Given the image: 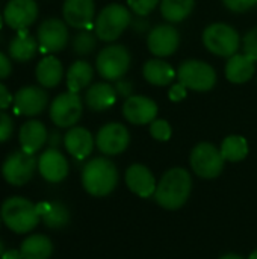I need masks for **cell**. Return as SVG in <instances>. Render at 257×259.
I'll use <instances>...</instances> for the list:
<instances>
[{
    "instance_id": "6da1fadb",
    "label": "cell",
    "mask_w": 257,
    "mask_h": 259,
    "mask_svg": "<svg viewBox=\"0 0 257 259\" xmlns=\"http://www.w3.org/2000/svg\"><path fill=\"white\" fill-rule=\"evenodd\" d=\"M191 190H192L191 175L182 167H174L168 170L159 181L155 193V200L162 208L176 211L188 202L191 196Z\"/></svg>"
},
{
    "instance_id": "7a4b0ae2",
    "label": "cell",
    "mask_w": 257,
    "mask_h": 259,
    "mask_svg": "<svg viewBox=\"0 0 257 259\" xmlns=\"http://www.w3.org/2000/svg\"><path fill=\"white\" fill-rule=\"evenodd\" d=\"M82 185L91 196L105 197L118 185V170L108 158H94L82 170Z\"/></svg>"
},
{
    "instance_id": "3957f363",
    "label": "cell",
    "mask_w": 257,
    "mask_h": 259,
    "mask_svg": "<svg viewBox=\"0 0 257 259\" xmlns=\"http://www.w3.org/2000/svg\"><path fill=\"white\" fill-rule=\"evenodd\" d=\"M0 214L3 223L15 234L30 232L41 220L36 205L20 196L6 199L2 205Z\"/></svg>"
},
{
    "instance_id": "277c9868",
    "label": "cell",
    "mask_w": 257,
    "mask_h": 259,
    "mask_svg": "<svg viewBox=\"0 0 257 259\" xmlns=\"http://www.w3.org/2000/svg\"><path fill=\"white\" fill-rule=\"evenodd\" d=\"M132 11L120 3H111L105 6L94 21V32L100 41L112 42L118 39L123 32L130 27Z\"/></svg>"
},
{
    "instance_id": "5b68a950",
    "label": "cell",
    "mask_w": 257,
    "mask_h": 259,
    "mask_svg": "<svg viewBox=\"0 0 257 259\" xmlns=\"http://www.w3.org/2000/svg\"><path fill=\"white\" fill-rule=\"evenodd\" d=\"M204 47L221 58H230L238 53L241 47L239 32L227 23H212L203 30Z\"/></svg>"
},
{
    "instance_id": "8992f818",
    "label": "cell",
    "mask_w": 257,
    "mask_h": 259,
    "mask_svg": "<svg viewBox=\"0 0 257 259\" xmlns=\"http://www.w3.org/2000/svg\"><path fill=\"white\" fill-rule=\"evenodd\" d=\"M132 62V55L129 49L123 44H109L103 47L95 59V68L98 74L112 82L120 80L129 71Z\"/></svg>"
},
{
    "instance_id": "52a82bcc",
    "label": "cell",
    "mask_w": 257,
    "mask_h": 259,
    "mask_svg": "<svg viewBox=\"0 0 257 259\" xmlns=\"http://www.w3.org/2000/svg\"><path fill=\"white\" fill-rule=\"evenodd\" d=\"M177 79L188 90L197 93L211 91L217 85L215 68L201 59H186L177 68Z\"/></svg>"
},
{
    "instance_id": "ba28073f",
    "label": "cell",
    "mask_w": 257,
    "mask_h": 259,
    "mask_svg": "<svg viewBox=\"0 0 257 259\" xmlns=\"http://www.w3.org/2000/svg\"><path fill=\"white\" fill-rule=\"evenodd\" d=\"M191 167L194 173L203 179H215L224 170L226 159L221 150L212 143H200L191 152Z\"/></svg>"
},
{
    "instance_id": "9c48e42d",
    "label": "cell",
    "mask_w": 257,
    "mask_h": 259,
    "mask_svg": "<svg viewBox=\"0 0 257 259\" xmlns=\"http://www.w3.org/2000/svg\"><path fill=\"white\" fill-rule=\"evenodd\" d=\"M83 114V102L79 93L65 91L50 103V120L58 127H73Z\"/></svg>"
},
{
    "instance_id": "30bf717a",
    "label": "cell",
    "mask_w": 257,
    "mask_h": 259,
    "mask_svg": "<svg viewBox=\"0 0 257 259\" xmlns=\"http://www.w3.org/2000/svg\"><path fill=\"white\" fill-rule=\"evenodd\" d=\"M36 168H38V161L32 153H27L24 150H17L12 152L5 159L2 165V175L8 184L21 187L32 179Z\"/></svg>"
},
{
    "instance_id": "8fae6325",
    "label": "cell",
    "mask_w": 257,
    "mask_h": 259,
    "mask_svg": "<svg viewBox=\"0 0 257 259\" xmlns=\"http://www.w3.org/2000/svg\"><path fill=\"white\" fill-rule=\"evenodd\" d=\"M68 27L64 20L50 17L45 18L36 30V39L39 49L47 53H56L67 47L68 44Z\"/></svg>"
},
{
    "instance_id": "7c38bea8",
    "label": "cell",
    "mask_w": 257,
    "mask_h": 259,
    "mask_svg": "<svg viewBox=\"0 0 257 259\" xmlns=\"http://www.w3.org/2000/svg\"><path fill=\"white\" fill-rule=\"evenodd\" d=\"M130 144V134L121 123L112 121L101 126L95 137V146L108 156L123 153Z\"/></svg>"
},
{
    "instance_id": "4fadbf2b",
    "label": "cell",
    "mask_w": 257,
    "mask_h": 259,
    "mask_svg": "<svg viewBox=\"0 0 257 259\" xmlns=\"http://www.w3.org/2000/svg\"><path fill=\"white\" fill-rule=\"evenodd\" d=\"M180 32L171 24H158L147 35V47L156 58H167L177 52Z\"/></svg>"
},
{
    "instance_id": "5bb4252c",
    "label": "cell",
    "mask_w": 257,
    "mask_h": 259,
    "mask_svg": "<svg viewBox=\"0 0 257 259\" xmlns=\"http://www.w3.org/2000/svg\"><path fill=\"white\" fill-rule=\"evenodd\" d=\"M48 105V94L42 87L27 85L20 88L14 96L15 112L24 117L39 115Z\"/></svg>"
},
{
    "instance_id": "9a60e30c",
    "label": "cell",
    "mask_w": 257,
    "mask_h": 259,
    "mask_svg": "<svg viewBox=\"0 0 257 259\" xmlns=\"http://www.w3.org/2000/svg\"><path fill=\"white\" fill-rule=\"evenodd\" d=\"M158 103L147 96H130L124 100L121 112L124 118L132 124H150L158 118Z\"/></svg>"
},
{
    "instance_id": "2e32d148",
    "label": "cell",
    "mask_w": 257,
    "mask_h": 259,
    "mask_svg": "<svg viewBox=\"0 0 257 259\" xmlns=\"http://www.w3.org/2000/svg\"><path fill=\"white\" fill-rule=\"evenodd\" d=\"M38 18V5L35 0H9L3 11L5 23L14 30H24Z\"/></svg>"
},
{
    "instance_id": "e0dca14e",
    "label": "cell",
    "mask_w": 257,
    "mask_h": 259,
    "mask_svg": "<svg viewBox=\"0 0 257 259\" xmlns=\"http://www.w3.org/2000/svg\"><path fill=\"white\" fill-rule=\"evenodd\" d=\"M62 17L74 29H91L95 21V3L94 0H65Z\"/></svg>"
},
{
    "instance_id": "ac0fdd59",
    "label": "cell",
    "mask_w": 257,
    "mask_h": 259,
    "mask_svg": "<svg viewBox=\"0 0 257 259\" xmlns=\"http://www.w3.org/2000/svg\"><path fill=\"white\" fill-rule=\"evenodd\" d=\"M39 175L52 184H58L68 176V161L58 149H47L38 158Z\"/></svg>"
},
{
    "instance_id": "d6986e66",
    "label": "cell",
    "mask_w": 257,
    "mask_h": 259,
    "mask_svg": "<svg viewBox=\"0 0 257 259\" xmlns=\"http://www.w3.org/2000/svg\"><path fill=\"white\" fill-rule=\"evenodd\" d=\"M126 184L129 190L139 197H150L158 188L153 173L142 164H132L126 170Z\"/></svg>"
},
{
    "instance_id": "ffe728a7",
    "label": "cell",
    "mask_w": 257,
    "mask_h": 259,
    "mask_svg": "<svg viewBox=\"0 0 257 259\" xmlns=\"http://www.w3.org/2000/svg\"><path fill=\"white\" fill-rule=\"evenodd\" d=\"M94 144L95 140L92 138V134L80 126L70 127L68 132L64 135V146L67 152L76 159L88 158L94 149Z\"/></svg>"
},
{
    "instance_id": "44dd1931",
    "label": "cell",
    "mask_w": 257,
    "mask_h": 259,
    "mask_svg": "<svg viewBox=\"0 0 257 259\" xmlns=\"http://www.w3.org/2000/svg\"><path fill=\"white\" fill-rule=\"evenodd\" d=\"M224 73L227 80L232 83H247L248 80L253 79L256 73V61L245 53H236L227 58Z\"/></svg>"
},
{
    "instance_id": "7402d4cb",
    "label": "cell",
    "mask_w": 257,
    "mask_h": 259,
    "mask_svg": "<svg viewBox=\"0 0 257 259\" xmlns=\"http://www.w3.org/2000/svg\"><path fill=\"white\" fill-rule=\"evenodd\" d=\"M117 90L109 82H97L88 87L85 93V103L91 111L101 112L109 109L117 102Z\"/></svg>"
},
{
    "instance_id": "603a6c76",
    "label": "cell",
    "mask_w": 257,
    "mask_h": 259,
    "mask_svg": "<svg viewBox=\"0 0 257 259\" xmlns=\"http://www.w3.org/2000/svg\"><path fill=\"white\" fill-rule=\"evenodd\" d=\"M18 140H20L21 150L33 155L47 143L48 134L44 123H41L39 120H29L21 124Z\"/></svg>"
},
{
    "instance_id": "cb8c5ba5",
    "label": "cell",
    "mask_w": 257,
    "mask_h": 259,
    "mask_svg": "<svg viewBox=\"0 0 257 259\" xmlns=\"http://www.w3.org/2000/svg\"><path fill=\"white\" fill-rule=\"evenodd\" d=\"M142 76L150 85L168 87L177 77V71L162 58H153L142 65Z\"/></svg>"
},
{
    "instance_id": "d4e9b609",
    "label": "cell",
    "mask_w": 257,
    "mask_h": 259,
    "mask_svg": "<svg viewBox=\"0 0 257 259\" xmlns=\"http://www.w3.org/2000/svg\"><path fill=\"white\" fill-rule=\"evenodd\" d=\"M35 76L42 88H55L64 77V65L56 56H44L36 64Z\"/></svg>"
},
{
    "instance_id": "484cf974",
    "label": "cell",
    "mask_w": 257,
    "mask_h": 259,
    "mask_svg": "<svg viewBox=\"0 0 257 259\" xmlns=\"http://www.w3.org/2000/svg\"><path fill=\"white\" fill-rule=\"evenodd\" d=\"M38 47H39L38 39L32 33H29L27 29H24V30H17V35L11 39L8 50L11 59L18 62H27L36 55Z\"/></svg>"
},
{
    "instance_id": "4316f807",
    "label": "cell",
    "mask_w": 257,
    "mask_h": 259,
    "mask_svg": "<svg viewBox=\"0 0 257 259\" xmlns=\"http://www.w3.org/2000/svg\"><path fill=\"white\" fill-rule=\"evenodd\" d=\"M94 77V68L88 61H74L67 71V87L68 91L79 93L91 85Z\"/></svg>"
},
{
    "instance_id": "83f0119b",
    "label": "cell",
    "mask_w": 257,
    "mask_h": 259,
    "mask_svg": "<svg viewBox=\"0 0 257 259\" xmlns=\"http://www.w3.org/2000/svg\"><path fill=\"white\" fill-rule=\"evenodd\" d=\"M20 253L23 259H48L53 253V244L45 235H30L21 243Z\"/></svg>"
},
{
    "instance_id": "f1b7e54d",
    "label": "cell",
    "mask_w": 257,
    "mask_h": 259,
    "mask_svg": "<svg viewBox=\"0 0 257 259\" xmlns=\"http://www.w3.org/2000/svg\"><path fill=\"white\" fill-rule=\"evenodd\" d=\"M36 209H38V212H39V215H41V219L47 228L59 229V228H64L70 222L68 209L59 202L39 203V205H36Z\"/></svg>"
},
{
    "instance_id": "f546056e",
    "label": "cell",
    "mask_w": 257,
    "mask_h": 259,
    "mask_svg": "<svg viewBox=\"0 0 257 259\" xmlns=\"http://www.w3.org/2000/svg\"><path fill=\"white\" fill-rule=\"evenodd\" d=\"M194 8L195 0H161V14L171 24L186 20Z\"/></svg>"
},
{
    "instance_id": "4dcf8cb0",
    "label": "cell",
    "mask_w": 257,
    "mask_h": 259,
    "mask_svg": "<svg viewBox=\"0 0 257 259\" xmlns=\"http://www.w3.org/2000/svg\"><path fill=\"white\" fill-rule=\"evenodd\" d=\"M221 155L229 162H239L248 155V143L241 135H229L221 143Z\"/></svg>"
},
{
    "instance_id": "1f68e13d",
    "label": "cell",
    "mask_w": 257,
    "mask_h": 259,
    "mask_svg": "<svg viewBox=\"0 0 257 259\" xmlns=\"http://www.w3.org/2000/svg\"><path fill=\"white\" fill-rule=\"evenodd\" d=\"M97 41H98V36L95 35V32L89 29H82L73 36L71 47L76 55L86 56L94 52V49L97 47Z\"/></svg>"
},
{
    "instance_id": "d6a6232c",
    "label": "cell",
    "mask_w": 257,
    "mask_h": 259,
    "mask_svg": "<svg viewBox=\"0 0 257 259\" xmlns=\"http://www.w3.org/2000/svg\"><path fill=\"white\" fill-rule=\"evenodd\" d=\"M150 135L158 141H168L173 135V127L165 118H156L150 123Z\"/></svg>"
},
{
    "instance_id": "836d02e7",
    "label": "cell",
    "mask_w": 257,
    "mask_h": 259,
    "mask_svg": "<svg viewBox=\"0 0 257 259\" xmlns=\"http://www.w3.org/2000/svg\"><path fill=\"white\" fill-rule=\"evenodd\" d=\"M159 3L161 0H127L129 9L135 15H141V17H147L150 12H153L158 8Z\"/></svg>"
},
{
    "instance_id": "e575fe53",
    "label": "cell",
    "mask_w": 257,
    "mask_h": 259,
    "mask_svg": "<svg viewBox=\"0 0 257 259\" xmlns=\"http://www.w3.org/2000/svg\"><path fill=\"white\" fill-rule=\"evenodd\" d=\"M244 53L257 61V26L250 29L244 36Z\"/></svg>"
},
{
    "instance_id": "d590c367",
    "label": "cell",
    "mask_w": 257,
    "mask_h": 259,
    "mask_svg": "<svg viewBox=\"0 0 257 259\" xmlns=\"http://www.w3.org/2000/svg\"><path fill=\"white\" fill-rule=\"evenodd\" d=\"M14 132V121L11 115L0 109V143H5L11 138Z\"/></svg>"
},
{
    "instance_id": "8d00e7d4",
    "label": "cell",
    "mask_w": 257,
    "mask_h": 259,
    "mask_svg": "<svg viewBox=\"0 0 257 259\" xmlns=\"http://www.w3.org/2000/svg\"><path fill=\"white\" fill-rule=\"evenodd\" d=\"M223 3L229 11L241 14V12L250 11L256 5L257 0H223Z\"/></svg>"
},
{
    "instance_id": "74e56055",
    "label": "cell",
    "mask_w": 257,
    "mask_h": 259,
    "mask_svg": "<svg viewBox=\"0 0 257 259\" xmlns=\"http://www.w3.org/2000/svg\"><path fill=\"white\" fill-rule=\"evenodd\" d=\"M186 94H188V88L182 83V82H177V83H174V85H171V88H170V91H168V97H170V100L171 102H182L185 97H186Z\"/></svg>"
},
{
    "instance_id": "f35d334b",
    "label": "cell",
    "mask_w": 257,
    "mask_h": 259,
    "mask_svg": "<svg viewBox=\"0 0 257 259\" xmlns=\"http://www.w3.org/2000/svg\"><path fill=\"white\" fill-rule=\"evenodd\" d=\"M115 90H117V94H118V96H123V97H126V99L130 97V96H133V85H132L130 80H126L124 77L120 79V80H117Z\"/></svg>"
},
{
    "instance_id": "ab89813d",
    "label": "cell",
    "mask_w": 257,
    "mask_h": 259,
    "mask_svg": "<svg viewBox=\"0 0 257 259\" xmlns=\"http://www.w3.org/2000/svg\"><path fill=\"white\" fill-rule=\"evenodd\" d=\"M11 71H12L11 56H8L3 52H0V80L9 77L11 76Z\"/></svg>"
},
{
    "instance_id": "60d3db41",
    "label": "cell",
    "mask_w": 257,
    "mask_h": 259,
    "mask_svg": "<svg viewBox=\"0 0 257 259\" xmlns=\"http://www.w3.org/2000/svg\"><path fill=\"white\" fill-rule=\"evenodd\" d=\"M130 27L138 32V33H142V32H147L150 24H148V20L145 17H141V15H136L135 18H132V23H130Z\"/></svg>"
},
{
    "instance_id": "b9f144b4",
    "label": "cell",
    "mask_w": 257,
    "mask_h": 259,
    "mask_svg": "<svg viewBox=\"0 0 257 259\" xmlns=\"http://www.w3.org/2000/svg\"><path fill=\"white\" fill-rule=\"evenodd\" d=\"M12 102H14V96L3 83H0V109L2 111L6 109Z\"/></svg>"
},
{
    "instance_id": "7bdbcfd3",
    "label": "cell",
    "mask_w": 257,
    "mask_h": 259,
    "mask_svg": "<svg viewBox=\"0 0 257 259\" xmlns=\"http://www.w3.org/2000/svg\"><path fill=\"white\" fill-rule=\"evenodd\" d=\"M47 141L50 143V146H52L53 149H58V146H59V143H61V135H59L58 132H52Z\"/></svg>"
},
{
    "instance_id": "ee69618b",
    "label": "cell",
    "mask_w": 257,
    "mask_h": 259,
    "mask_svg": "<svg viewBox=\"0 0 257 259\" xmlns=\"http://www.w3.org/2000/svg\"><path fill=\"white\" fill-rule=\"evenodd\" d=\"M2 259H23V256H21L20 250H8L3 253Z\"/></svg>"
},
{
    "instance_id": "f6af8a7d",
    "label": "cell",
    "mask_w": 257,
    "mask_h": 259,
    "mask_svg": "<svg viewBox=\"0 0 257 259\" xmlns=\"http://www.w3.org/2000/svg\"><path fill=\"white\" fill-rule=\"evenodd\" d=\"M220 259H244V258H242V256H239V255H235V253H229V255L221 256Z\"/></svg>"
},
{
    "instance_id": "bcb514c9",
    "label": "cell",
    "mask_w": 257,
    "mask_h": 259,
    "mask_svg": "<svg viewBox=\"0 0 257 259\" xmlns=\"http://www.w3.org/2000/svg\"><path fill=\"white\" fill-rule=\"evenodd\" d=\"M3 253H5V246H3V243H2V240H0V258L3 256Z\"/></svg>"
},
{
    "instance_id": "7dc6e473",
    "label": "cell",
    "mask_w": 257,
    "mask_h": 259,
    "mask_svg": "<svg viewBox=\"0 0 257 259\" xmlns=\"http://www.w3.org/2000/svg\"><path fill=\"white\" fill-rule=\"evenodd\" d=\"M248 259H257V250H254V252L248 256Z\"/></svg>"
},
{
    "instance_id": "c3c4849f",
    "label": "cell",
    "mask_w": 257,
    "mask_h": 259,
    "mask_svg": "<svg viewBox=\"0 0 257 259\" xmlns=\"http://www.w3.org/2000/svg\"><path fill=\"white\" fill-rule=\"evenodd\" d=\"M2 39H3V38H2V33H0V44H2Z\"/></svg>"
},
{
    "instance_id": "681fc988",
    "label": "cell",
    "mask_w": 257,
    "mask_h": 259,
    "mask_svg": "<svg viewBox=\"0 0 257 259\" xmlns=\"http://www.w3.org/2000/svg\"><path fill=\"white\" fill-rule=\"evenodd\" d=\"M2 222H3V220H2V214H0V223H2Z\"/></svg>"
},
{
    "instance_id": "f907efd6",
    "label": "cell",
    "mask_w": 257,
    "mask_h": 259,
    "mask_svg": "<svg viewBox=\"0 0 257 259\" xmlns=\"http://www.w3.org/2000/svg\"><path fill=\"white\" fill-rule=\"evenodd\" d=\"M0 24H2V17H0Z\"/></svg>"
}]
</instances>
